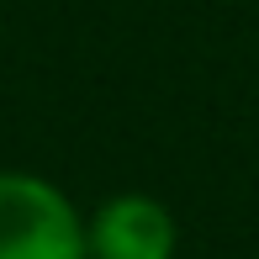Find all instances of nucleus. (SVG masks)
<instances>
[{
  "mask_svg": "<svg viewBox=\"0 0 259 259\" xmlns=\"http://www.w3.org/2000/svg\"><path fill=\"white\" fill-rule=\"evenodd\" d=\"M0 259H85V211L37 169H0Z\"/></svg>",
  "mask_w": 259,
  "mask_h": 259,
  "instance_id": "1",
  "label": "nucleus"
},
{
  "mask_svg": "<svg viewBox=\"0 0 259 259\" xmlns=\"http://www.w3.org/2000/svg\"><path fill=\"white\" fill-rule=\"evenodd\" d=\"M180 222L148 191H116L85 211V259H175Z\"/></svg>",
  "mask_w": 259,
  "mask_h": 259,
  "instance_id": "2",
  "label": "nucleus"
}]
</instances>
